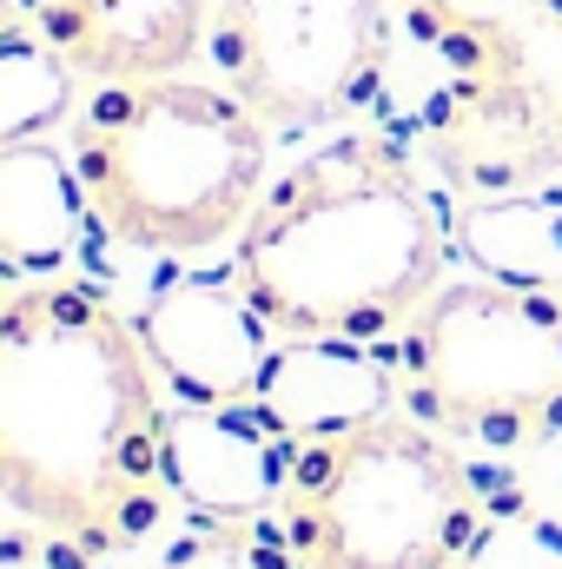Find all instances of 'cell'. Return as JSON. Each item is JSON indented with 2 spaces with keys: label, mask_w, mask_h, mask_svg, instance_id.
Wrapping results in <instances>:
<instances>
[{
  "label": "cell",
  "mask_w": 562,
  "mask_h": 569,
  "mask_svg": "<svg viewBox=\"0 0 562 569\" xmlns=\"http://www.w3.org/2000/svg\"><path fill=\"white\" fill-rule=\"evenodd\" d=\"M27 27V0H0V40Z\"/></svg>",
  "instance_id": "ac0fdd59"
},
{
  "label": "cell",
  "mask_w": 562,
  "mask_h": 569,
  "mask_svg": "<svg viewBox=\"0 0 562 569\" xmlns=\"http://www.w3.org/2000/svg\"><path fill=\"white\" fill-rule=\"evenodd\" d=\"M87 226L100 219L60 146H0V266L13 279H60L80 259Z\"/></svg>",
  "instance_id": "7c38bea8"
},
{
  "label": "cell",
  "mask_w": 562,
  "mask_h": 569,
  "mask_svg": "<svg viewBox=\"0 0 562 569\" xmlns=\"http://www.w3.org/2000/svg\"><path fill=\"white\" fill-rule=\"evenodd\" d=\"M456 212L398 133L344 127L259 192L232 279L279 338H398L443 284Z\"/></svg>",
  "instance_id": "7a4b0ae2"
},
{
  "label": "cell",
  "mask_w": 562,
  "mask_h": 569,
  "mask_svg": "<svg viewBox=\"0 0 562 569\" xmlns=\"http://www.w3.org/2000/svg\"><path fill=\"white\" fill-rule=\"evenodd\" d=\"M430 67L423 146L450 192L503 199L562 172V0H391Z\"/></svg>",
  "instance_id": "277c9868"
},
{
  "label": "cell",
  "mask_w": 562,
  "mask_h": 569,
  "mask_svg": "<svg viewBox=\"0 0 562 569\" xmlns=\"http://www.w3.org/2000/svg\"><path fill=\"white\" fill-rule=\"evenodd\" d=\"M404 411L450 443L543 450L562 437V291L443 279L398 331Z\"/></svg>",
  "instance_id": "8992f818"
},
{
  "label": "cell",
  "mask_w": 562,
  "mask_h": 569,
  "mask_svg": "<svg viewBox=\"0 0 562 569\" xmlns=\"http://www.w3.org/2000/svg\"><path fill=\"white\" fill-rule=\"evenodd\" d=\"M456 569H562V517L523 483H483V523Z\"/></svg>",
  "instance_id": "9a60e30c"
},
{
  "label": "cell",
  "mask_w": 562,
  "mask_h": 569,
  "mask_svg": "<svg viewBox=\"0 0 562 569\" xmlns=\"http://www.w3.org/2000/svg\"><path fill=\"white\" fill-rule=\"evenodd\" d=\"M0 503L93 557L165 523L159 371L100 284L27 279L0 298Z\"/></svg>",
  "instance_id": "6da1fadb"
},
{
  "label": "cell",
  "mask_w": 562,
  "mask_h": 569,
  "mask_svg": "<svg viewBox=\"0 0 562 569\" xmlns=\"http://www.w3.org/2000/svg\"><path fill=\"white\" fill-rule=\"evenodd\" d=\"M398 33L391 0H212L205 53L265 133H318L378 107Z\"/></svg>",
  "instance_id": "52a82bcc"
},
{
  "label": "cell",
  "mask_w": 562,
  "mask_h": 569,
  "mask_svg": "<svg viewBox=\"0 0 562 569\" xmlns=\"http://www.w3.org/2000/svg\"><path fill=\"white\" fill-rule=\"evenodd\" d=\"M291 477V443L252 405H165V483L205 523L272 517Z\"/></svg>",
  "instance_id": "9c48e42d"
},
{
  "label": "cell",
  "mask_w": 562,
  "mask_h": 569,
  "mask_svg": "<svg viewBox=\"0 0 562 569\" xmlns=\"http://www.w3.org/2000/svg\"><path fill=\"white\" fill-rule=\"evenodd\" d=\"M27 27L93 87L185 73L212 0H27Z\"/></svg>",
  "instance_id": "30bf717a"
},
{
  "label": "cell",
  "mask_w": 562,
  "mask_h": 569,
  "mask_svg": "<svg viewBox=\"0 0 562 569\" xmlns=\"http://www.w3.org/2000/svg\"><path fill=\"white\" fill-rule=\"evenodd\" d=\"M252 411L279 430L284 443L358 430L371 418L404 411L398 358H384L378 345H358V338H279Z\"/></svg>",
  "instance_id": "8fae6325"
},
{
  "label": "cell",
  "mask_w": 562,
  "mask_h": 569,
  "mask_svg": "<svg viewBox=\"0 0 562 569\" xmlns=\"http://www.w3.org/2000/svg\"><path fill=\"white\" fill-rule=\"evenodd\" d=\"M0 569H107V557L40 523H20V530H0Z\"/></svg>",
  "instance_id": "e0dca14e"
},
{
  "label": "cell",
  "mask_w": 562,
  "mask_h": 569,
  "mask_svg": "<svg viewBox=\"0 0 562 569\" xmlns=\"http://www.w3.org/2000/svg\"><path fill=\"white\" fill-rule=\"evenodd\" d=\"M140 345L185 405H252L272 365V325L232 272H179L140 305Z\"/></svg>",
  "instance_id": "ba28073f"
},
{
  "label": "cell",
  "mask_w": 562,
  "mask_h": 569,
  "mask_svg": "<svg viewBox=\"0 0 562 569\" xmlns=\"http://www.w3.org/2000/svg\"><path fill=\"white\" fill-rule=\"evenodd\" d=\"M7 284H13V272H7V266H0V298H7Z\"/></svg>",
  "instance_id": "d6986e66"
},
{
  "label": "cell",
  "mask_w": 562,
  "mask_h": 569,
  "mask_svg": "<svg viewBox=\"0 0 562 569\" xmlns=\"http://www.w3.org/2000/svg\"><path fill=\"white\" fill-rule=\"evenodd\" d=\"M73 87L80 73L33 27L7 33L0 40V146L40 140L47 127H60L73 113Z\"/></svg>",
  "instance_id": "5bb4252c"
},
{
  "label": "cell",
  "mask_w": 562,
  "mask_h": 569,
  "mask_svg": "<svg viewBox=\"0 0 562 569\" xmlns=\"http://www.w3.org/2000/svg\"><path fill=\"white\" fill-rule=\"evenodd\" d=\"M272 166V133L185 73L120 80L73 120V172L100 232L133 252L199 259L245 232Z\"/></svg>",
  "instance_id": "3957f363"
},
{
  "label": "cell",
  "mask_w": 562,
  "mask_h": 569,
  "mask_svg": "<svg viewBox=\"0 0 562 569\" xmlns=\"http://www.w3.org/2000/svg\"><path fill=\"white\" fill-rule=\"evenodd\" d=\"M456 246L490 279L562 291V192L530 186L503 199H470L456 212Z\"/></svg>",
  "instance_id": "4fadbf2b"
},
{
  "label": "cell",
  "mask_w": 562,
  "mask_h": 569,
  "mask_svg": "<svg viewBox=\"0 0 562 569\" xmlns=\"http://www.w3.org/2000/svg\"><path fill=\"white\" fill-rule=\"evenodd\" d=\"M483 523V477L411 411L291 443L279 530L298 569H456Z\"/></svg>",
  "instance_id": "5b68a950"
},
{
  "label": "cell",
  "mask_w": 562,
  "mask_h": 569,
  "mask_svg": "<svg viewBox=\"0 0 562 569\" xmlns=\"http://www.w3.org/2000/svg\"><path fill=\"white\" fill-rule=\"evenodd\" d=\"M152 569H298V557L272 517H252V523L192 517V530H179Z\"/></svg>",
  "instance_id": "2e32d148"
}]
</instances>
